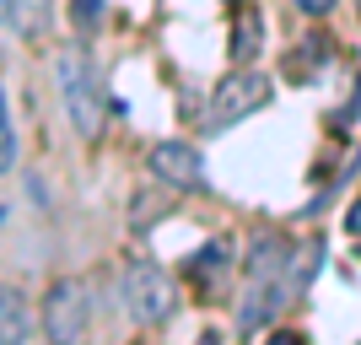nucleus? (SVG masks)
<instances>
[{"label":"nucleus","instance_id":"obj_9","mask_svg":"<svg viewBox=\"0 0 361 345\" xmlns=\"http://www.w3.org/2000/svg\"><path fill=\"white\" fill-rule=\"evenodd\" d=\"M259 49H264V16H259V11H243L238 28H232V60L248 65Z\"/></svg>","mask_w":361,"mask_h":345},{"label":"nucleus","instance_id":"obj_2","mask_svg":"<svg viewBox=\"0 0 361 345\" xmlns=\"http://www.w3.org/2000/svg\"><path fill=\"white\" fill-rule=\"evenodd\" d=\"M54 75H60V97H65V114H71L75 135L97 140L103 135V87H97L92 60L81 54V49H65L60 65H54Z\"/></svg>","mask_w":361,"mask_h":345},{"label":"nucleus","instance_id":"obj_12","mask_svg":"<svg viewBox=\"0 0 361 345\" xmlns=\"http://www.w3.org/2000/svg\"><path fill=\"white\" fill-rule=\"evenodd\" d=\"M75 22H81V28H97V0H75Z\"/></svg>","mask_w":361,"mask_h":345},{"label":"nucleus","instance_id":"obj_5","mask_svg":"<svg viewBox=\"0 0 361 345\" xmlns=\"http://www.w3.org/2000/svg\"><path fill=\"white\" fill-rule=\"evenodd\" d=\"M44 334L49 340H81V329H87V291H81V281H54L44 297Z\"/></svg>","mask_w":361,"mask_h":345},{"label":"nucleus","instance_id":"obj_4","mask_svg":"<svg viewBox=\"0 0 361 345\" xmlns=\"http://www.w3.org/2000/svg\"><path fill=\"white\" fill-rule=\"evenodd\" d=\"M124 308L135 324H162L173 313V281H167L162 265H151V259H135L130 270H124Z\"/></svg>","mask_w":361,"mask_h":345},{"label":"nucleus","instance_id":"obj_11","mask_svg":"<svg viewBox=\"0 0 361 345\" xmlns=\"http://www.w3.org/2000/svg\"><path fill=\"white\" fill-rule=\"evenodd\" d=\"M11 167H16V135L6 124V108H0V173H11Z\"/></svg>","mask_w":361,"mask_h":345},{"label":"nucleus","instance_id":"obj_6","mask_svg":"<svg viewBox=\"0 0 361 345\" xmlns=\"http://www.w3.org/2000/svg\"><path fill=\"white\" fill-rule=\"evenodd\" d=\"M146 167L162 183H173V189H205V157L189 140H157Z\"/></svg>","mask_w":361,"mask_h":345},{"label":"nucleus","instance_id":"obj_7","mask_svg":"<svg viewBox=\"0 0 361 345\" xmlns=\"http://www.w3.org/2000/svg\"><path fill=\"white\" fill-rule=\"evenodd\" d=\"M6 22L22 38H44L54 22V0H6Z\"/></svg>","mask_w":361,"mask_h":345},{"label":"nucleus","instance_id":"obj_1","mask_svg":"<svg viewBox=\"0 0 361 345\" xmlns=\"http://www.w3.org/2000/svg\"><path fill=\"white\" fill-rule=\"evenodd\" d=\"M318 259H324V243L286 248L281 238H259L254 254H248V286H243V302H238V329L243 334L264 329L302 286L313 281Z\"/></svg>","mask_w":361,"mask_h":345},{"label":"nucleus","instance_id":"obj_13","mask_svg":"<svg viewBox=\"0 0 361 345\" xmlns=\"http://www.w3.org/2000/svg\"><path fill=\"white\" fill-rule=\"evenodd\" d=\"M297 6H302V11H307V16H324V11H329V6H334V0H297Z\"/></svg>","mask_w":361,"mask_h":345},{"label":"nucleus","instance_id":"obj_16","mask_svg":"<svg viewBox=\"0 0 361 345\" xmlns=\"http://www.w3.org/2000/svg\"><path fill=\"white\" fill-rule=\"evenodd\" d=\"M0 216H6V210H0Z\"/></svg>","mask_w":361,"mask_h":345},{"label":"nucleus","instance_id":"obj_14","mask_svg":"<svg viewBox=\"0 0 361 345\" xmlns=\"http://www.w3.org/2000/svg\"><path fill=\"white\" fill-rule=\"evenodd\" d=\"M345 226H350V232H356V238H361V200H356V205L345 210Z\"/></svg>","mask_w":361,"mask_h":345},{"label":"nucleus","instance_id":"obj_15","mask_svg":"<svg viewBox=\"0 0 361 345\" xmlns=\"http://www.w3.org/2000/svg\"><path fill=\"white\" fill-rule=\"evenodd\" d=\"M0 108H6V97H0Z\"/></svg>","mask_w":361,"mask_h":345},{"label":"nucleus","instance_id":"obj_3","mask_svg":"<svg viewBox=\"0 0 361 345\" xmlns=\"http://www.w3.org/2000/svg\"><path fill=\"white\" fill-rule=\"evenodd\" d=\"M270 81H264V75L259 71H232L221 81V87H216V97H211V114H205V130H211V135H221V130H232V124H243L248 119V114H259V108L270 103Z\"/></svg>","mask_w":361,"mask_h":345},{"label":"nucleus","instance_id":"obj_10","mask_svg":"<svg viewBox=\"0 0 361 345\" xmlns=\"http://www.w3.org/2000/svg\"><path fill=\"white\" fill-rule=\"evenodd\" d=\"M221 265H226V248H221V243H211V248H200V259H189V270L205 275V281H211V275H221Z\"/></svg>","mask_w":361,"mask_h":345},{"label":"nucleus","instance_id":"obj_8","mask_svg":"<svg viewBox=\"0 0 361 345\" xmlns=\"http://www.w3.org/2000/svg\"><path fill=\"white\" fill-rule=\"evenodd\" d=\"M32 334V308L22 291H11V286H0V345H16Z\"/></svg>","mask_w":361,"mask_h":345}]
</instances>
